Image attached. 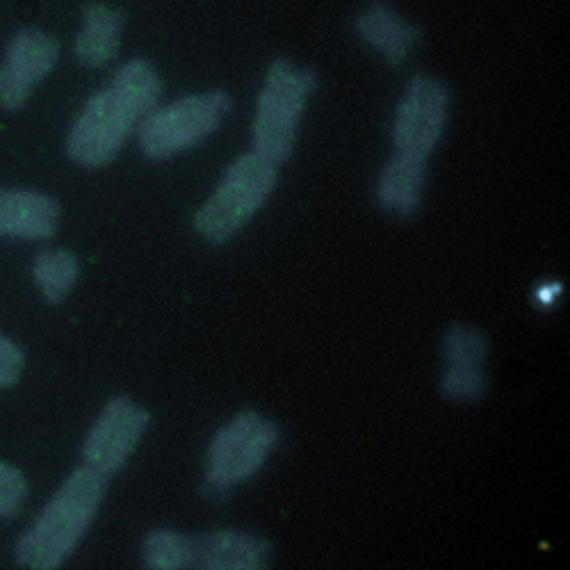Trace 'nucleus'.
Listing matches in <instances>:
<instances>
[{
  "label": "nucleus",
  "mask_w": 570,
  "mask_h": 570,
  "mask_svg": "<svg viewBox=\"0 0 570 570\" xmlns=\"http://www.w3.org/2000/svg\"><path fill=\"white\" fill-rule=\"evenodd\" d=\"M272 554L269 541L247 532L215 530L195 539V568L204 570H263Z\"/></svg>",
  "instance_id": "obj_11"
},
{
  "label": "nucleus",
  "mask_w": 570,
  "mask_h": 570,
  "mask_svg": "<svg viewBox=\"0 0 570 570\" xmlns=\"http://www.w3.org/2000/svg\"><path fill=\"white\" fill-rule=\"evenodd\" d=\"M149 424L151 413L145 406H139L128 395L112 397L85 439V465L104 474L106 480L112 478L130 461L141 439L147 436Z\"/></svg>",
  "instance_id": "obj_8"
},
{
  "label": "nucleus",
  "mask_w": 570,
  "mask_h": 570,
  "mask_svg": "<svg viewBox=\"0 0 570 570\" xmlns=\"http://www.w3.org/2000/svg\"><path fill=\"white\" fill-rule=\"evenodd\" d=\"M226 91L189 94L151 110L139 124L141 154L151 160H169L199 147L230 115Z\"/></svg>",
  "instance_id": "obj_6"
},
{
  "label": "nucleus",
  "mask_w": 570,
  "mask_h": 570,
  "mask_svg": "<svg viewBox=\"0 0 570 570\" xmlns=\"http://www.w3.org/2000/svg\"><path fill=\"white\" fill-rule=\"evenodd\" d=\"M424 183H426V163L409 160L397 154L384 165L382 174L376 180V202L382 210L409 219L413 217L424 197Z\"/></svg>",
  "instance_id": "obj_12"
},
{
  "label": "nucleus",
  "mask_w": 570,
  "mask_h": 570,
  "mask_svg": "<svg viewBox=\"0 0 570 570\" xmlns=\"http://www.w3.org/2000/svg\"><path fill=\"white\" fill-rule=\"evenodd\" d=\"M26 367L23 350L8 336L0 334V389H12Z\"/></svg>",
  "instance_id": "obj_20"
},
{
  "label": "nucleus",
  "mask_w": 570,
  "mask_h": 570,
  "mask_svg": "<svg viewBox=\"0 0 570 570\" xmlns=\"http://www.w3.org/2000/svg\"><path fill=\"white\" fill-rule=\"evenodd\" d=\"M561 293V285H543V288L539 291V297L546 302V304H550V299L554 297V295H559Z\"/></svg>",
  "instance_id": "obj_22"
},
{
  "label": "nucleus",
  "mask_w": 570,
  "mask_h": 570,
  "mask_svg": "<svg viewBox=\"0 0 570 570\" xmlns=\"http://www.w3.org/2000/svg\"><path fill=\"white\" fill-rule=\"evenodd\" d=\"M32 276L46 302L62 304L80 278V263L69 249H46L35 258Z\"/></svg>",
  "instance_id": "obj_15"
},
{
  "label": "nucleus",
  "mask_w": 570,
  "mask_h": 570,
  "mask_svg": "<svg viewBox=\"0 0 570 570\" xmlns=\"http://www.w3.org/2000/svg\"><path fill=\"white\" fill-rule=\"evenodd\" d=\"M141 563L151 570H183L195 566V539L176 530H154L141 541Z\"/></svg>",
  "instance_id": "obj_16"
},
{
  "label": "nucleus",
  "mask_w": 570,
  "mask_h": 570,
  "mask_svg": "<svg viewBox=\"0 0 570 570\" xmlns=\"http://www.w3.org/2000/svg\"><path fill=\"white\" fill-rule=\"evenodd\" d=\"M126 19L119 10L108 6H89L82 14V28L76 37L73 53L80 65L99 69L110 65L121 46Z\"/></svg>",
  "instance_id": "obj_13"
},
{
  "label": "nucleus",
  "mask_w": 570,
  "mask_h": 570,
  "mask_svg": "<svg viewBox=\"0 0 570 570\" xmlns=\"http://www.w3.org/2000/svg\"><path fill=\"white\" fill-rule=\"evenodd\" d=\"M32 89L12 76L6 67H0V106L8 110H19L30 99Z\"/></svg>",
  "instance_id": "obj_21"
},
{
  "label": "nucleus",
  "mask_w": 570,
  "mask_h": 570,
  "mask_svg": "<svg viewBox=\"0 0 570 570\" xmlns=\"http://www.w3.org/2000/svg\"><path fill=\"white\" fill-rule=\"evenodd\" d=\"M317 87V76L291 60H274L258 94L252 145L258 156L283 165L295 154L306 106Z\"/></svg>",
  "instance_id": "obj_3"
},
{
  "label": "nucleus",
  "mask_w": 570,
  "mask_h": 570,
  "mask_svg": "<svg viewBox=\"0 0 570 570\" xmlns=\"http://www.w3.org/2000/svg\"><path fill=\"white\" fill-rule=\"evenodd\" d=\"M450 119V89L430 76H415L397 104L393 119L395 154L426 163L439 149Z\"/></svg>",
  "instance_id": "obj_7"
},
{
  "label": "nucleus",
  "mask_w": 570,
  "mask_h": 570,
  "mask_svg": "<svg viewBox=\"0 0 570 570\" xmlns=\"http://www.w3.org/2000/svg\"><path fill=\"white\" fill-rule=\"evenodd\" d=\"M358 37L391 65H402L417 49L420 30L386 0H372L356 17Z\"/></svg>",
  "instance_id": "obj_10"
},
{
  "label": "nucleus",
  "mask_w": 570,
  "mask_h": 570,
  "mask_svg": "<svg viewBox=\"0 0 570 570\" xmlns=\"http://www.w3.org/2000/svg\"><path fill=\"white\" fill-rule=\"evenodd\" d=\"M58 41L39 30H21L8 46L6 69L30 89L49 76L58 62Z\"/></svg>",
  "instance_id": "obj_14"
},
{
  "label": "nucleus",
  "mask_w": 570,
  "mask_h": 570,
  "mask_svg": "<svg viewBox=\"0 0 570 570\" xmlns=\"http://www.w3.org/2000/svg\"><path fill=\"white\" fill-rule=\"evenodd\" d=\"M60 204L35 189H0V237L49 240L60 228Z\"/></svg>",
  "instance_id": "obj_9"
},
{
  "label": "nucleus",
  "mask_w": 570,
  "mask_h": 570,
  "mask_svg": "<svg viewBox=\"0 0 570 570\" xmlns=\"http://www.w3.org/2000/svg\"><path fill=\"white\" fill-rule=\"evenodd\" d=\"M106 482L104 474L89 465L76 468L17 541V561L32 570L65 566L101 511Z\"/></svg>",
  "instance_id": "obj_2"
},
{
  "label": "nucleus",
  "mask_w": 570,
  "mask_h": 570,
  "mask_svg": "<svg viewBox=\"0 0 570 570\" xmlns=\"http://www.w3.org/2000/svg\"><path fill=\"white\" fill-rule=\"evenodd\" d=\"M443 354L448 365L484 367L491 354V341L480 326L452 324L443 336Z\"/></svg>",
  "instance_id": "obj_17"
},
{
  "label": "nucleus",
  "mask_w": 570,
  "mask_h": 570,
  "mask_svg": "<svg viewBox=\"0 0 570 570\" xmlns=\"http://www.w3.org/2000/svg\"><path fill=\"white\" fill-rule=\"evenodd\" d=\"M28 500L23 472L8 461H0V518H12Z\"/></svg>",
  "instance_id": "obj_19"
},
{
  "label": "nucleus",
  "mask_w": 570,
  "mask_h": 570,
  "mask_svg": "<svg viewBox=\"0 0 570 570\" xmlns=\"http://www.w3.org/2000/svg\"><path fill=\"white\" fill-rule=\"evenodd\" d=\"M163 89V78L151 62L128 60L73 121L67 137L69 158L85 169L110 165L141 119L158 108Z\"/></svg>",
  "instance_id": "obj_1"
},
{
  "label": "nucleus",
  "mask_w": 570,
  "mask_h": 570,
  "mask_svg": "<svg viewBox=\"0 0 570 570\" xmlns=\"http://www.w3.org/2000/svg\"><path fill=\"white\" fill-rule=\"evenodd\" d=\"M278 443L281 430L274 420L258 411L233 415L208 445L204 495L219 502L235 487L252 482Z\"/></svg>",
  "instance_id": "obj_5"
},
{
  "label": "nucleus",
  "mask_w": 570,
  "mask_h": 570,
  "mask_svg": "<svg viewBox=\"0 0 570 570\" xmlns=\"http://www.w3.org/2000/svg\"><path fill=\"white\" fill-rule=\"evenodd\" d=\"M278 183V165L256 151L235 158L215 193L199 208L195 228L210 245H224L240 233L267 204Z\"/></svg>",
  "instance_id": "obj_4"
},
{
  "label": "nucleus",
  "mask_w": 570,
  "mask_h": 570,
  "mask_svg": "<svg viewBox=\"0 0 570 570\" xmlns=\"http://www.w3.org/2000/svg\"><path fill=\"white\" fill-rule=\"evenodd\" d=\"M441 393L450 402H480L489 393L484 367L448 365L441 374Z\"/></svg>",
  "instance_id": "obj_18"
}]
</instances>
